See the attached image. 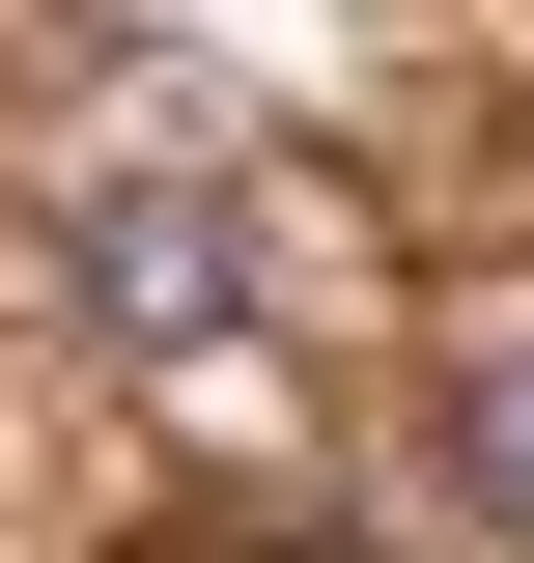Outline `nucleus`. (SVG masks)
Listing matches in <instances>:
<instances>
[{"mask_svg": "<svg viewBox=\"0 0 534 563\" xmlns=\"http://www.w3.org/2000/svg\"><path fill=\"white\" fill-rule=\"evenodd\" d=\"M57 310H85L113 366H225V339L281 310V254H254L225 169H85V198H57Z\"/></svg>", "mask_w": 534, "mask_h": 563, "instance_id": "obj_1", "label": "nucleus"}, {"mask_svg": "<svg viewBox=\"0 0 534 563\" xmlns=\"http://www.w3.org/2000/svg\"><path fill=\"white\" fill-rule=\"evenodd\" d=\"M450 536L534 563V310H507V339H450Z\"/></svg>", "mask_w": 534, "mask_h": 563, "instance_id": "obj_2", "label": "nucleus"}, {"mask_svg": "<svg viewBox=\"0 0 534 563\" xmlns=\"http://www.w3.org/2000/svg\"><path fill=\"white\" fill-rule=\"evenodd\" d=\"M254 563H394V536H254Z\"/></svg>", "mask_w": 534, "mask_h": 563, "instance_id": "obj_3", "label": "nucleus"}]
</instances>
